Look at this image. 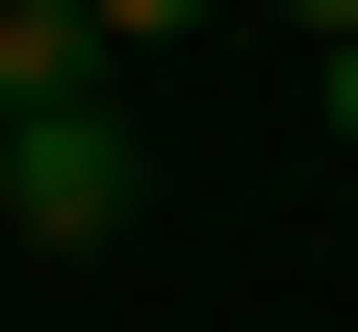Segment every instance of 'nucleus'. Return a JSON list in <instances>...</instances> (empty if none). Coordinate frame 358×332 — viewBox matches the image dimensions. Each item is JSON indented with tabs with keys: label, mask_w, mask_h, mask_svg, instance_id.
I'll return each instance as SVG.
<instances>
[{
	"label": "nucleus",
	"mask_w": 358,
	"mask_h": 332,
	"mask_svg": "<svg viewBox=\"0 0 358 332\" xmlns=\"http://www.w3.org/2000/svg\"><path fill=\"white\" fill-rule=\"evenodd\" d=\"M0 230L103 256V230H128V128H103V103H26V128H0Z\"/></svg>",
	"instance_id": "obj_1"
},
{
	"label": "nucleus",
	"mask_w": 358,
	"mask_h": 332,
	"mask_svg": "<svg viewBox=\"0 0 358 332\" xmlns=\"http://www.w3.org/2000/svg\"><path fill=\"white\" fill-rule=\"evenodd\" d=\"M26 103H103V26H77V0H0V128Z\"/></svg>",
	"instance_id": "obj_2"
},
{
	"label": "nucleus",
	"mask_w": 358,
	"mask_h": 332,
	"mask_svg": "<svg viewBox=\"0 0 358 332\" xmlns=\"http://www.w3.org/2000/svg\"><path fill=\"white\" fill-rule=\"evenodd\" d=\"M77 26H103V52H154V26H205V0H77Z\"/></svg>",
	"instance_id": "obj_3"
},
{
	"label": "nucleus",
	"mask_w": 358,
	"mask_h": 332,
	"mask_svg": "<svg viewBox=\"0 0 358 332\" xmlns=\"http://www.w3.org/2000/svg\"><path fill=\"white\" fill-rule=\"evenodd\" d=\"M333 154H358V26H333Z\"/></svg>",
	"instance_id": "obj_4"
},
{
	"label": "nucleus",
	"mask_w": 358,
	"mask_h": 332,
	"mask_svg": "<svg viewBox=\"0 0 358 332\" xmlns=\"http://www.w3.org/2000/svg\"><path fill=\"white\" fill-rule=\"evenodd\" d=\"M282 26H307V52H333V26H358V0H282Z\"/></svg>",
	"instance_id": "obj_5"
}]
</instances>
